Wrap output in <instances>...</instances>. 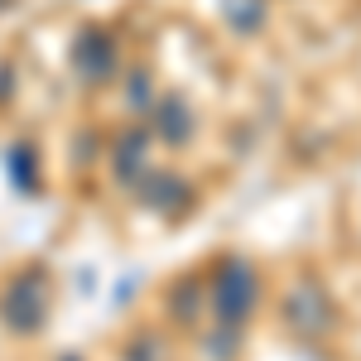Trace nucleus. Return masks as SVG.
I'll use <instances>...</instances> for the list:
<instances>
[{"instance_id": "f257e3e1", "label": "nucleus", "mask_w": 361, "mask_h": 361, "mask_svg": "<svg viewBox=\"0 0 361 361\" xmlns=\"http://www.w3.org/2000/svg\"><path fill=\"white\" fill-rule=\"evenodd\" d=\"M250 308H255V275L241 260H226L222 284H217V313H222L226 323H241Z\"/></svg>"}, {"instance_id": "f03ea898", "label": "nucleus", "mask_w": 361, "mask_h": 361, "mask_svg": "<svg viewBox=\"0 0 361 361\" xmlns=\"http://www.w3.org/2000/svg\"><path fill=\"white\" fill-rule=\"evenodd\" d=\"M5 318L15 323V328H34L39 318H44V294H39V275H25L15 289H10V299H5Z\"/></svg>"}]
</instances>
